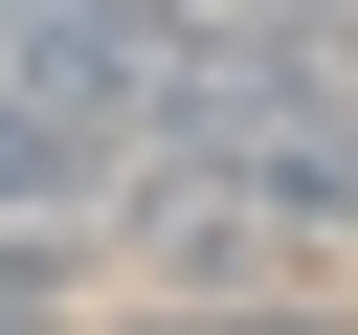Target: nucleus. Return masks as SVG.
Instances as JSON below:
<instances>
[{
    "mask_svg": "<svg viewBox=\"0 0 358 335\" xmlns=\"http://www.w3.org/2000/svg\"><path fill=\"white\" fill-rule=\"evenodd\" d=\"M0 335H67V268H45V223H0Z\"/></svg>",
    "mask_w": 358,
    "mask_h": 335,
    "instance_id": "nucleus-2",
    "label": "nucleus"
},
{
    "mask_svg": "<svg viewBox=\"0 0 358 335\" xmlns=\"http://www.w3.org/2000/svg\"><path fill=\"white\" fill-rule=\"evenodd\" d=\"M67 335H358V290H134V313H67Z\"/></svg>",
    "mask_w": 358,
    "mask_h": 335,
    "instance_id": "nucleus-1",
    "label": "nucleus"
}]
</instances>
